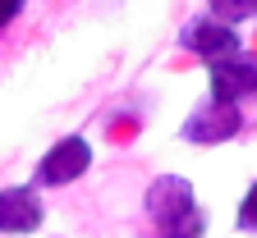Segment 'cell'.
<instances>
[{"mask_svg": "<svg viewBox=\"0 0 257 238\" xmlns=\"http://www.w3.org/2000/svg\"><path fill=\"white\" fill-rule=\"evenodd\" d=\"M92 169V142L83 138V133H74V138H60L42 160H37V169H32V188H69V183H78L83 174Z\"/></svg>", "mask_w": 257, "mask_h": 238, "instance_id": "7a4b0ae2", "label": "cell"}, {"mask_svg": "<svg viewBox=\"0 0 257 238\" xmlns=\"http://www.w3.org/2000/svg\"><path fill=\"white\" fill-rule=\"evenodd\" d=\"M202 14L216 19V23H225V28H234L243 19H257V5H248V0H216V5H207Z\"/></svg>", "mask_w": 257, "mask_h": 238, "instance_id": "52a82bcc", "label": "cell"}, {"mask_svg": "<svg viewBox=\"0 0 257 238\" xmlns=\"http://www.w3.org/2000/svg\"><path fill=\"white\" fill-rule=\"evenodd\" d=\"M234 224L243 229V233H257V183L243 192V201H239V215H234Z\"/></svg>", "mask_w": 257, "mask_h": 238, "instance_id": "ba28073f", "label": "cell"}, {"mask_svg": "<svg viewBox=\"0 0 257 238\" xmlns=\"http://www.w3.org/2000/svg\"><path fill=\"white\" fill-rule=\"evenodd\" d=\"M19 14H23V5H19V0H0V28H10Z\"/></svg>", "mask_w": 257, "mask_h": 238, "instance_id": "9c48e42d", "label": "cell"}, {"mask_svg": "<svg viewBox=\"0 0 257 238\" xmlns=\"http://www.w3.org/2000/svg\"><path fill=\"white\" fill-rule=\"evenodd\" d=\"M239 128H243V110H239V106H225V101L202 96L198 106L184 115L179 138H184V142H193V147H216V142L239 138Z\"/></svg>", "mask_w": 257, "mask_h": 238, "instance_id": "3957f363", "label": "cell"}, {"mask_svg": "<svg viewBox=\"0 0 257 238\" xmlns=\"http://www.w3.org/2000/svg\"><path fill=\"white\" fill-rule=\"evenodd\" d=\"M207 96L211 101H225V106H239V101L257 96V55L239 51L230 60L207 64Z\"/></svg>", "mask_w": 257, "mask_h": 238, "instance_id": "277c9868", "label": "cell"}, {"mask_svg": "<svg viewBox=\"0 0 257 238\" xmlns=\"http://www.w3.org/2000/svg\"><path fill=\"white\" fill-rule=\"evenodd\" d=\"M143 215L152 224V238H202L207 211L193 197V183L184 174H161L143 192Z\"/></svg>", "mask_w": 257, "mask_h": 238, "instance_id": "6da1fadb", "label": "cell"}, {"mask_svg": "<svg viewBox=\"0 0 257 238\" xmlns=\"http://www.w3.org/2000/svg\"><path fill=\"white\" fill-rule=\"evenodd\" d=\"M179 46H184L188 55H198L202 64L230 60V55L243 51V46H239V32L225 28V23H216V19H207V14H193V19L179 28Z\"/></svg>", "mask_w": 257, "mask_h": 238, "instance_id": "5b68a950", "label": "cell"}, {"mask_svg": "<svg viewBox=\"0 0 257 238\" xmlns=\"http://www.w3.org/2000/svg\"><path fill=\"white\" fill-rule=\"evenodd\" d=\"M42 220H46V206L32 183L0 188V233H37Z\"/></svg>", "mask_w": 257, "mask_h": 238, "instance_id": "8992f818", "label": "cell"}]
</instances>
